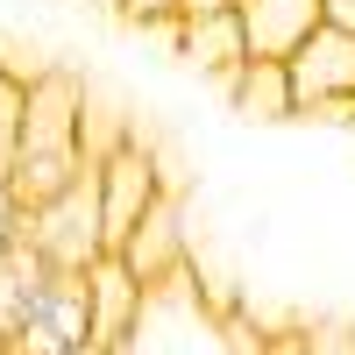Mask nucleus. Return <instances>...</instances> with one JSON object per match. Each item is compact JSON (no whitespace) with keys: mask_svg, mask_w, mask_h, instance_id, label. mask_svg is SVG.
Instances as JSON below:
<instances>
[{"mask_svg":"<svg viewBox=\"0 0 355 355\" xmlns=\"http://www.w3.org/2000/svg\"><path fill=\"white\" fill-rule=\"evenodd\" d=\"M100 157L85 150V85L64 64H43L28 78V114H21V150H15V199L43 206L64 185H78Z\"/></svg>","mask_w":355,"mask_h":355,"instance_id":"f257e3e1","label":"nucleus"},{"mask_svg":"<svg viewBox=\"0 0 355 355\" xmlns=\"http://www.w3.org/2000/svg\"><path fill=\"white\" fill-rule=\"evenodd\" d=\"M121 355H227V313L206 306L192 263L171 270L164 284H150L142 320H135V334L121 341Z\"/></svg>","mask_w":355,"mask_h":355,"instance_id":"f03ea898","label":"nucleus"},{"mask_svg":"<svg viewBox=\"0 0 355 355\" xmlns=\"http://www.w3.org/2000/svg\"><path fill=\"white\" fill-rule=\"evenodd\" d=\"M28 242L43 249V263L50 270H93L100 256H114L107 249V214H100V171H85L78 185H64L57 199H43V206H28Z\"/></svg>","mask_w":355,"mask_h":355,"instance_id":"7ed1b4c3","label":"nucleus"},{"mask_svg":"<svg viewBox=\"0 0 355 355\" xmlns=\"http://www.w3.org/2000/svg\"><path fill=\"white\" fill-rule=\"evenodd\" d=\"M100 214H107V249H121L128 234L157 214V206L171 199L164 192V171H157V150L150 142H135V135H114L107 150H100Z\"/></svg>","mask_w":355,"mask_h":355,"instance_id":"20e7f679","label":"nucleus"},{"mask_svg":"<svg viewBox=\"0 0 355 355\" xmlns=\"http://www.w3.org/2000/svg\"><path fill=\"white\" fill-rule=\"evenodd\" d=\"M71 348H93V291L78 270H57L43 299L28 306V320L0 341V355H71Z\"/></svg>","mask_w":355,"mask_h":355,"instance_id":"39448f33","label":"nucleus"},{"mask_svg":"<svg viewBox=\"0 0 355 355\" xmlns=\"http://www.w3.org/2000/svg\"><path fill=\"white\" fill-rule=\"evenodd\" d=\"M284 64H291V93H299V114H306V121H320V107L355 100V28L320 21L313 36L284 57Z\"/></svg>","mask_w":355,"mask_h":355,"instance_id":"423d86ee","label":"nucleus"},{"mask_svg":"<svg viewBox=\"0 0 355 355\" xmlns=\"http://www.w3.org/2000/svg\"><path fill=\"white\" fill-rule=\"evenodd\" d=\"M85 291H93V348L100 355H121V341L135 334V320H142L150 284H142L121 256H100L93 270H85Z\"/></svg>","mask_w":355,"mask_h":355,"instance_id":"0eeeda50","label":"nucleus"},{"mask_svg":"<svg viewBox=\"0 0 355 355\" xmlns=\"http://www.w3.org/2000/svg\"><path fill=\"white\" fill-rule=\"evenodd\" d=\"M171 36H178V57H192V64H199L206 78H220V85L249 64V28H242V8H227V15H185Z\"/></svg>","mask_w":355,"mask_h":355,"instance_id":"6e6552de","label":"nucleus"},{"mask_svg":"<svg viewBox=\"0 0 355 355\" xmlns=\"http://www.w3.org/2000/svg\"><path fill=\"white\" fill-rule=\"evenodd\" d=\"M320 21H327V0H242L249 57H291Z\"/></svg>","mask_w":355,"mask_h":355,"instance_id":"1a4fd4ad","label":"nucleus"},{"mask_svg":"<svg viewBox=\"0 0 355 355\" xmlns=\"http://www.w3.org/2000/svg\"><path fill=\"white\" fill-rule=\"evenodd\" d=\"M227 100H234V114H249V121H299V93H291L284 57H249V64L227 78Z\"/></svg>","mask_w":355,"mask_h":355,"instance_id":"9d476101","label":"nucleus"},{"mask_svg":"<svg viewBox=\"0 0 355 355\" xmlns=\"http://www.w3.org/2000/svg\"><path fill=\"white\" fill-rule=\"evenodd\" d=\"M114 256H121L142 284H164L171 270H185L192 256H185V227H178V206L164 199V206H157V214L142 220V227H135V234H128V242L114 249Z\"/></svg>","mask_w":355,"mask_h":355,"instance_id":"9b49d317","label":"nucleus"},{"mask_svg":"<svg viewBox=\"0 0 355 355\" xmlns=\"http://www.w3.org/2000/svg\"><path fill=\"white\" fill-rule=\"evenodd\" d=\"M50 277H57V270L43 263V249L28 242V234H21L15 249H0V341H8L21 320H28V306L43 299V284H50Z\"/></svg>","mask_w":355,"mask_h":355,"instance_id":"f8f14e48","label":"nucleus"},{"mask_svg":"<svg viewBox=\"0 0 355 355\" xmlns=\"http://www.w3.org/2000/svg\"><path fill=\"white\" fill-rule=\"evenodd\" d=\"M21 114H28V78L0 64V185L15 178V150H21Z\"/></svg>","mask_w":355,"mask_h":355,"instance_id":"ddd939ff","label":"nucleus"},{"mask_svg":"<svg viewBox=\"0 0 355 355\" xmlns=\"http://www.w3.org/2000/svg\"><path fill=\"white\" fill-rule=\"evenodd\" d=\"M114 15H121V21H135V28H178L185 0H114Z\"/></svg>","mask_w":355,"mask_h":355,"instance_id":"4468645a","label":"nucleus"},{"mask_svg":"<svg viewBox=\"0 0 355 355\" xmlns=\"http://www.w3.org/2000/svg\"><path fill=\"white\" fill-rule=\"evenodd\" d=\"M21 227H28V206L15 199V185H0V249H15Z\"/></svg>","mask_w":355,"mask_h":355,"instance_id":"2eb2a0df","label":"nucleus"},{"mask_svg":"<svg viewBox=\"0 0 355 355\" xmlns=\"http://www.w3.org/2000/svg\"><path fill=\"white\" fill-rule=\"evenodd\" d=\"M227 8H242V0H185V15H227ZM178 15V21H185Z\"/></svg>","mask_w":355,"mask_h":355,"instance_id":"dca6fc26","label":"nucleus"},{"mask_svg":"<svg viewBox=\"0 0 355 355\" xmlns=\"http://www.w3.org/2000/svg\"><path fill=\"white\" fill-rule=\"evenodd\" d=\"M327 21L334 28H355V0H327Z\"/></svg>","mask_w":355,"mask_h":355,"instance_id":"f3484780","label":"nucleus"},{"mask_svg":"<svg viewBox=\"0 0 355 355\" xmlns=\"http://www.w3.org/2000/svg\"><path fill=\"white\" fill-rule=\"evenodd\" d=\"M71 355H100V348H71Z\"/></svg>","mask_w":355,"mask_h":355,"instance_id":"a211bd4d","label":"nucleus"}]
</instances>
